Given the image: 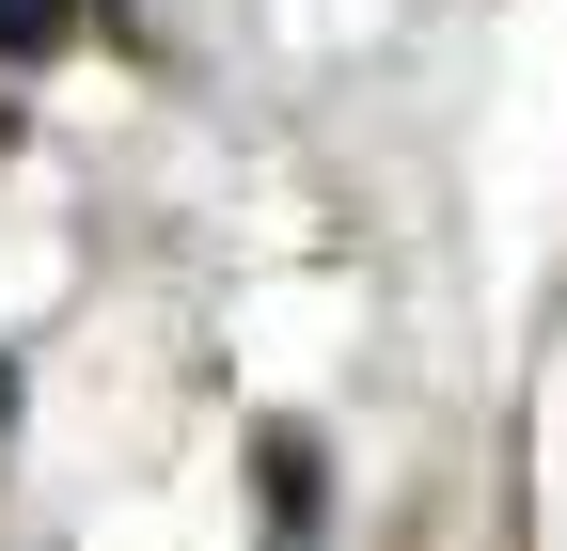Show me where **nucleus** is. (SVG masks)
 I'll use <instances>...</instances> for the list:
<instances>
[{"label":"nucleus","mask_w":567,"mask_h":551,"mask_svg":"<svg viewBox=\"0 0 567 551\" xmlns=\"http://www.w3.org/2000/svg\"><path fill=\"white\" fill-rule=\"evenodd\" d=\"M63 32H80V0H0V63H48Z\"/></svg>","instance_id":"obj_2"},{"label":"nucleus","mask_w":567,"mask_h":551,"mask_svg":"<svg viewBox=\"0 0 567 551\" xmlns=\"http://www.w3.org/2000/svg\"><path fill=\"white\" fill-rule=\"evenodd\" d=\"M0 426H17V363H0Z\"/></svg>","instance_id":"obj_3"},{"label":"nucleus","mask_w":567,"mask_h":551,"mask_svg":"<svg viewBox=\"0 0 567 551\" xmlns=\"http://www.w3.org/2000/svg\"><path fill=\"white\" fill-rule=\"evenodd\" d=\"M252 520H268V551H300V536L331 520V457H316V426H252Z\"/></svg>","instance_id":"obj_1"}]
</instances>
